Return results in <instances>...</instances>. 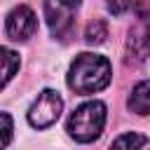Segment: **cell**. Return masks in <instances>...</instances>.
Returning <instances> with one entry per match:
<instances>
[{"instance_id": "8", "label": "cell", "mask_w": 150, "mask_h": 150, "mask_svg": "<svg viewBox=\"0 0 150 150\" xmlns=\"http://www.w3.org/2000/svg\"><path fill=\"white\" fill-rule=\"evenodd\" d=\"M110 150H150V141L138 131H124L112 141Z\"/></svg>"}, {"instance_id": "12", "label": "cell", "mask_w": 150, "mask_h": 150, "mask_svg": "<svg viewBox=\"0 0 150 150\" xmlns=\"http://www.w3.org/2000/svg\"><path fill=\"white\" fill-rule=\"evenodd\" d=\"M136 5H138V0H108V9L115 16H122L129 9H136Z\"/></svg>"}, {"instance_id": "4", "label": "cell", "mask_w": 150, "mask_h": 150, "mask_svg": "<svg viewBox=\"0 0 150 150\" xmlns=\"http://www.w3.org/2000/svg\"><path fill=\"white\" fill-rule=\"evenodd\" d=\"M80 0H45V19L56 40H68L75 30V12Z\"/></svg>"}, {"instance_id": "10", "label": "cell", "mask_w": 150, "mask_h": 150, "mask_svg": "<svg viewBox=\"0 0 150 150\" xmlns=\"http://www.w3.org/2000/svg\"><path fill=\"white\" fill-rule=\"evenodd\" d=\"M105 38H108V21L101 16L91 19L87 30H84V40L89 45H101V42H105Z\"/></svg>"}, {"instance_id": "9", "label": "cell", "mask_w": 150, "mask_h": 150, "mask_svg": "<svg viewBox=\"0 0 150 150\" xmlns=\"http://www.w3.org/2000/svg\"><path fill=\"white\" fill-rule=\"evenodd\" d=\"M19 54L14 49H7V47H0V89L16 75L19 70Z\"/></svg>"}, {"instance_id": "1", "label": "cell", "mask_w": 150, "mask_h": 150, "mask_svg": "<svg viewBox=\"0 0 150 150\" xmlns=\"http://www.w3.org/2000/svg\"><path fill=\"white\" fill-rule=\"evenodd\" d=\"M110 80H112V66L101 54H80L75 56L68 70V87L82 96L105 89Z\"/></svg>"}, {"instance_id": "11", "label": "cell", "mask_w": 150, "mask_h": 150, "mask_svg": "<svg viewBox=\"0 0 150 150\" xmlns=\"http://www.w3.org/2000/svg\"><path fill=\"white\" fill-rule=\"evenodd\" d=\"M12 131H14V122L7 112H0V150H5L12 141Z\"/></svg>"}, {"instance_id": "7", "label": "cell", "mask_w": 150, "mask_h": 150, "mask_svg": "<svg viewBox=\"0 0 150 150\" xmlns=\"http://www.w3.org/2000/svg\"><path fill=\"white\" fill-rule=\"evenodd\" d=\"M127 105L136 115H150V80H143L131 89Z\"/></svg>"}, {"instance_id": "2", "label": "cell", "mask_w": 150, "mask_h": 150, "mask_svg": "<svg viewBox=\"0 0 150 150\" xmlns=\"http://www.w3.org/2000/svg\"><path fill=\"white\" fill-rule=\"evenodd\" d=\"M105 127V103L101 101H87L73 110V115L66 122V131L77 143H91L101 136Z\"/></svg>"}, {"instance_id": "3", "label": "cell", "mask_w": 150, "mask_h": 150, "mask_svg": "<svg viewBox=\"0 0 150 150\" xmlns=\"http://www.w3.org/2000/svg\"><path fill=\"white\" fill-rule=\"evenodd\" d=\"M150 56V0L136 5V19L127 38V63H143Z\"/></svg>"}, {"instance_id": "5", "label": "cell", "mask_w": 150, "mask_h": 150, "mask_svg": "<svg viewBox=\"0 0 150 150\" xmlns=\"http://www.w3.org/2000/svg\"><path fill=\"white\" fill-rule=\"evenodd\" d=\"M61 110H63V98L59 96V91L45 89L33 101V105L28 110V122L35 129H47L61 117Z\"/></svg>"}, {"instance_id": "6", "label": "cell", "mask_w": 150, "mask_h": 150, "mask_svg": "<svg viewBox=\"0 0 150 150\" xmlns=\"http://www.w3.org/2000/svg\"><path fill=\"white\" fill-rule=\"evenodd\" d=\"M5 30H7L9 40H14V42H26V40L33 38L35 30H38L35 12H33L28 5H19V7H14V9L9 12V16H7Z\"/></svg>"}]
</instances>
